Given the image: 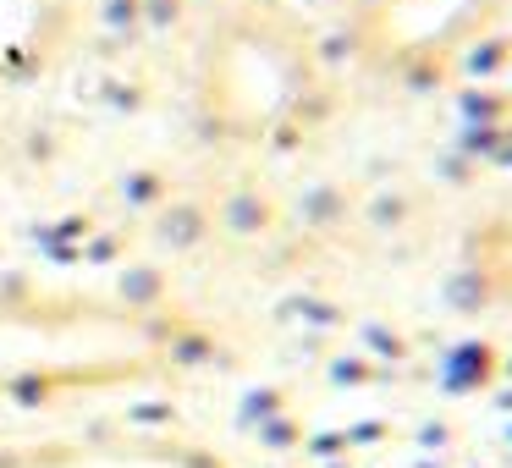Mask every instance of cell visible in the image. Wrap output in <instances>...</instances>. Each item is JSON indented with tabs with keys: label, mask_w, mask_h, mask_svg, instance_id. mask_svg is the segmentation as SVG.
I'll list each match as a JSON object with an SVG mask.
<instances>
[{
	"label": "cell",
	"mask_w": 512,
	"mask_h": 468,
	"mask_svg": "<svg viewBox=\"0 0 512 468\" xmlns=\"http://www.w3.org/2000/svg\"><path fill=\"white\" fill-rule=\"evenodd\" d=\"M501 259H507V270H512V232H501Z\"/></svg>",
	"instance_id": "cell-1"
}]
</instances>
